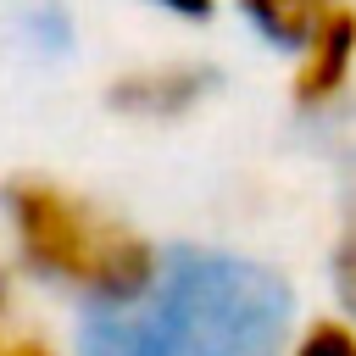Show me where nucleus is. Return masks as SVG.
Segmentation results:
<instances>
[{"mask_svg": "<svg viewBox=\"0 0 356 356\" xmlns=\"http://www.w3.org/2000/svg\"><path fill=\"white\" fill-rule=\"evenodd\" d=\"M289 284L234 250H161L156 284L117 312H83L78 356H284Z\"/></svg>", "mask_w": 356, "mask_h": 356, "instance_id": "f257e3e1", "label": "nucleus"}, {"mask_svg": "<svg viewBox=\"0 0 356 356\" xmlns=\"http://www.w3.org/2000/svg\"><path fill=\"white\" fill-rule=\"evenodd\" d=\"M0 217L17 245V261L33 278L78 295L83 312L134 306L161 273V250L128 217L106 211L100 200L78 195L56 178H33V172L6 178Z\"/></svg>", "mask_w": 356, "mask_h": 356, "instance_id": "f03ea898", "label": "nucleus"}, {"mask_svg": "<svg viewBox=\"0 0 356 356\" xmlns=\"http://www.w3.org/2000/svg\"><path fill=\"white\" fill-rule=\"evenodd\" d=\"M217 89V67L206 61H145L106 83V106L134 122H178Z\"/></svg>", "mask_w": 356, "mask_h": 356, "instance_id": "7ed1b4c3", "label": "nucleus"}, {"mask_svg": "<svg viewBox=\"0 0 356 356\" xmlns=\"http://www.w3.org/2000/svg\"><path fill=\"white\" fill-rule=\"evenodd\" d=\"M350 67H356V11L350 6H339L317 33H312V44L300 50V61H295V106L300 111H334L339 106V95H345V83H350Z\"/></svg>", "mask_w": 356, "mask_h": 356, "instance_id": "20e7f679", "label": "nucleus"}, {"mask_svg": "<svg viewBox=\"0 0 356 356\" xmlns=\"http://www.w3.org/2000/svg\"><path fill=\"white\" fill-rule=\"evenodd\" d=\"M345 0H239V11L250 17V28L267 39V44H284V50H306L312 33L339 11Z\"/></svg>", "mask_w": 356, "mask_h": 356, "instance_id": "39448f33", "label": "nucleus"}, {"mask_svg": "<svg viewBox=\"0 0 356 356\" xmlns=\"http://www.w3.org/2000/svg\"><path fill=\"white\" fill-rule=\"evenodd\" d=\"M334 295H339V306L356 317V195L345 200L339 239H334Z\"/></svg>", "mask_w": 356, "mask_h": 356, "instance_id": "423d86ee", "label": "nucleus"}, {"mask_svg": "<svg viewBox=\"0 0 356 356\" xmlns=\"http://www.w3.org/2000/svg\"><path fill=\"white\" fill-rule=\"evenodd\" d=\"M289 356H356V328L339 317H317L312 328H300Z\"/></svg>", "mask_w": 356, "mask_h": 356, "instance_id": "0eeeda50", "label": "nucleus"}, {"mask_svg": "<svg viewBox=\"0 0 356 356\" xmlns=\"http://www.w3.org/2000/svg\"><path fill=\"white\" fill-rule=\"evenodd\" d=\"M22 33H28L39 50H67V44H72V17H67L61 6H33V11L22 17Z\"/></svg>", "mask_w": 356, "mask_h": 356, "instance_id": "6e6552de", "label": "nucleus"}, {"mask_svg": "<svg viewBox=\"0 0 356 356\" xmlns=\"http://www.w3.org/2000/svg\"><path fill=\"white\" fill-rule=\"evenodd\" d=\"M0 356H61V350L39 334H11V339H0Z\"/></svg>", "mask_w": 356, "mask_h": 356, "instance_id": "1a4fd4ad", "label": "nucleus"}, {"mask_svg": "<svg viewBox=\"0 0 356 356\" xmlns=\"http://www.w3.org/2000/svg\"><path fill=\"white\" fill-rule=\"evenodd\" d=\"M161 11H172V17H189V22H206L211 11H217V0H156Z\"/></svg>", "mask_w": 356, "mask_h": 356, "instance_id": "9d476101", "label": "nucleus"}, {"mask_svg": "<svg viewBox=\"0 0 356 356\" xmlns=\"http://www.w3.org/2000/svg\"><path fill=\"white\" fill-rule=\"evenodd\" d=\"M6 312H11V278H6V267H0V328H6Z\"/></svg>", "mask_w": 356, "mask_h": 356, "instance_id": "9b49d317", "label": "nucleus"}]
</instances>
